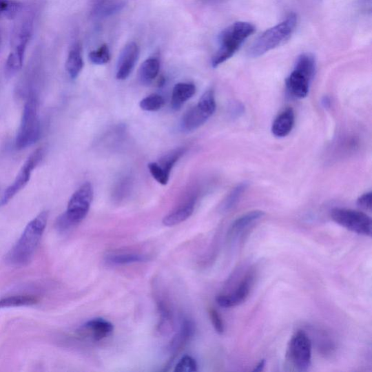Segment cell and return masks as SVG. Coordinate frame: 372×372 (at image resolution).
<instances>
[{"label":"cell","instance_id":"cell-1","mask_svg":"<svg viewBox=\"0 0 372 372\" xmlns=\"http://www.w3.org/2000/svg\"><path fill=\"white\" fill-rule=\"evenodd\" d=\"M48 212L43 211L26 225L21 236L6 256V262L11 267L21 268L32 260L45 231Z\"/></svg>","mask_w":372,"mask_h":372},{"label":"cell","instance_id":"cell-2","mask_svg":"<svg viewBox=\"0 0 372 372\" xmlns=\"http://www.w3.org/2000/svg\"><path fill=\"white\" fill-rule=\"evenodd\" d=\"M298 18L294 12L273 28L260 34L248 50L251 58H258L289 41L296 28Z\"/></svg>","mask_w":372,"mask_h":372},{"label":"cell","instance_id":"cell-3","mask_svg":"<svg viewBox=\"0 0 372 372\" xmlns=\"http://www.w3.org/2000/svg\"><path fill=\"white\" fill-rule=\"evenodd\" d=\"M256 32V26L248 22H236L225 29L219 37V48L211 59L214 68L231 59L246 39Z\"/></svg>","mask_w":372,"mask_h":372},{"label":"cell","instance_id":"cell-4","mask_svg":"<svg viewBox=\"0 0 372 372\" xmlns=\"http://www.w3.org/2000/svg\"><path fill=\"white\" fill-rule=\"evenodd\" d=\"M94 191L90 183H85L72 196L68 209L59 217L57 228L61 232L68 231L81 223L87 216Z\"/></svg>","mask_w":372,"mask_h":372},{"label":"cell","instance_id":"cell-5","mask_svg":"<svg viewBox=\"0 0 372 372\" xmlns=\"http://www.w3.org/2000/svg\"><path fill=\"white\" fill-rule=\"evenodd\" d=\"M38 100L31 92L25 102L21 125L16 138V147L23 150L30 147L41 137V124L38 114Z\"/></svg>","mask_w":372,"mask_h":372},{"label":"cell","instance_id":"cell-6","mask_svg":"<svg viewBox=\"0 0 372 372\" xmlns=\"http://www.w3.org/2000/svg\"><path fill=\"white\" fill-rule=\"evenodd\" d=\"M216 102L214 90L206 91L198 103L185 113L181 121L184 131L192 132L203 126L215 113Z\"/></svg>","mask_w":372,"mask_h":372},{"label":"cell","instance_id":"cell-7","mask_svg":"<svg viewBox=\"0 0 372 372\" xmlns=\"http://www.w3.org/2000/svg\"><path fill=\"white\" fill-rule=\"evenodd\" d=\"M312 344L303 331H298L291 337L287 348L288 362L299 371H307L311 365Z\"/></svg>","mask_w":372,"mask_h":372},{"label":"cell","instance_id":"cell-8","mask_svg":"<svg viewBox=\"0 0 372 372\" xmlns=\"http://www.w3.org/2000/svg\"><path fill=\"white\" fill-rule=\"evenodd\" d=\"M331 218L352 232L366 236L371 235V219L361 211L336 208L331 211Z\"/></svg>","mask_w":372,"mask_h":372},{"label":"cell","instance_id":"cell-9","mask_svg":"<svg viewBox=\"0 0 372 372\" xmlns=\"http://www.w3.org/2000/svg\"><path fill=\"white\" fill-rule=\"evenodd\" d=\"M44 154L43 149H38L26 159L14 182L5 191L0 205H6L13 197L25 188L30 180L33 170L42 161Z\"/></svg>","mask_w":372,"mask_h":372},{"label":"cell","instance_id":"cell-10","mask_svg":"<svg viewBox=\"0 0 372 372\" xmlns=\"http://www.w3.org/2000/svg\"><path fill=\"white\" fill-rule=\"evenodd\" d=\"M31 37L30 35H21L12 39L13 50L6 63V74L8 76H14L22 69L25 52Z\"/></svg>","mask_w":372,"mask_h":372},{"label":"cell","instance_id":"cell-11","mask_svg":"<svg viewBox=\"0 0 372 372\" xmlns=\"http://www.w3.org/2000/svg\"><path fill=\"white\" fill-rule=\"evenodd\" d=\"M140 50L135 43L127 44L119 56L116 65V79L125 81L135 68L138 60Z\"/></svg>","mask_w":372,"mask_h":372},{"label":"cell","instance_id":"cell-12","mask_svg":"<svg viewBox=\"0 0 372 372\" xmlns=\"http://www.w3.org/2000/svg\"><path fill=\"white\" fill-rule=\"evenodd\" d=\"M114 331V325L103 318L91 320L79 329V334L95 341H101L110 337Z\"/></svg>","mask_w":372,"mask_h":372},{"label":"cell","instance_id":"cell-13","mask_svg":"<svg viewBox=\"0 0 372 372\" xmlns=\"http://www.w3.org/2000/svg\"><path fill=\"white\" fill-rule=\"evenodd\" d=\"M251 276L245 278L240 285L230 295H221L218 296L216 301L220 307L223 308H231L242 303L248 297L252 283Z\"/></svg>","mask_w":372,"mask_h":372},{"label":"cell","instance_id":"cell-14","mask_svg":"<svg viewBox=\"0 0 372 372\" xmlns=\"http://www.w3.org/2000/svg\"><path fill=\"white\" fill-rule=\"evenodd\" d=\"M196 198L190 197L185 203L171 211L163 220L165 227H175L189 219L193 214L195 208Z\"/></svg>","mask_w":372,"mask_h":372},{"label":"cell","instance_id":"cell-15","mask_svg":"<svg viewBox=\"0 0 372 372\" xmlns=\"http://www.w3.org/2000/svg\"><path fill=\"white\" fill-rule=\"evenodd\" d=\"M311 82L307 75L294 69L287 78L286 84L292 96L297 99H304L309 94Z\"/></svg>","mask_w":372,"mask_h":372},{"label":"cell","instance_id":"cell-16","mask_svg":"<svg viewBox=\"0 0 372 372\" xmlns=\"http://www.w3.org/2000/svg\"><path fill=\"white\" fill-rule=\"evenodd\" d=\"M295 125V112L293 110L288 108L279 114L275 119L271 131L272 134L278 138L287 136Z\"/></svg>","mask_w":372,"mask_h":372},{"label":"cell","instance_id":"cell-17","mask_svg":"<svg viewBox=\"0 0 372 372\" xmlns=\"http://www.w3.org/2000/svg\"><path fill=\"white\" fill-rule=\"evenodd\" d=\"M196 93V87L192 83H178L172 90L171 106L172 110H179Z\"/></svg>","mask_w":372,"mask_h":372},{"label":"cell","instance_id":"cell-18","mask_svg":"<svg viewBox=\"0 0 372 372\" xmlns=\"http://www.w3.org/2000/svg\"><path fill=\"white\" fill-rule=\"evenodd\" d=\"M194 331L195 327L193 322L189 320H185L178 333L170 344L171 352L174 353H179L194 336Z\"/></svg>","mask_w":372,"mask_h":372},{"label":"cell","instance_id":"cell-19","mask_svg":"<svg viewBox=\"0 0 372 372\" xmlns=\"http://www.w3.org/2000/svg\"><path fill=\"white\" fill-rule=\"evenodd\" d=\"M264 216L265 214L262 211L255 210L249 211L247 214L239 217L231 225L229 236L231 238L237 236L247 229L249 225L260 220Z\"/></svg>","mask_w":372,"mask_h":372},{"label":"cell","instance_id":"cell-20","mask_svg":"<svg viewBox=\"0 0 372 372\" xmlns=\"http://www.w3.org/2000/svg\"><path fill=\"white\" fill-rule=\"evenodd\" d=\"M147 256L136 254V252L121 251L114 252L105 257V262L111 265H125L147 261Z\"/></svg>","mask_w":372,"mask_h":372},{"label":"cell","instance_id":"cell-21","mask_svg":"<svg viewBox=\"0 0 372 372\" xmlns=\"http://www.w3.org/2000/svg\"><path fill=\"white\" fill-rule=\"evenodd\" d=\"M125 5L123 0H94L92 11L96 17H107L121 11Z\"/></svg>","mask_w":372,"mask_h":372},{"label":"cell","instance_id":"cell-22","mask_svg":"<svg viewBox=\"0 0 372 372\" xmlns=\"http://www.w3.org/2000/svg\"><path fill=\"white\" fill-rule=\"evenodd\" d=\"M83 66L81 48L79 45H75L70 51L68 60H66V71L72 79H75L81 73Z\"/></svg>","mask_w":372,"mask_h":372},{"label":"cell","instance_id":"cell-23","mask_svg":"<svg viewBox=\"0 0 372 372\" xmlns=\"http://www.w3.org/2000/svg\"><path fill=\"white\" fill-rule=\"evenodd\" d=\"M161 63L156 59L145 60L141 65L138 72V79L143 85H150L158 74Z\"/></svg>","mask_w":372,"mask_h":372},{"label":"cell","instance_id":"cell-24","mask_svg":"<svg viewBox=\"0 0 372 372\" xmlns=\"http://www.w3.org/2000/svg\"><path fill=\"white\" fill-rule=\"evenodd\" d=\"M39 302L34 295H16L0 299V309L32 307Z\"/></svg>","mask_w":372,"mask_h":372},{"label":"cell","instance_id":"cell-25","mask_svg":"<svg viewBox=\"0 0 372 372\" xmlns=\"http://www.w3.org/2000/svg\"><path fill=\"white\" fill-rule=\"evenodd\" d=\"M157 307L159 313L158 331L162 334L167 335L172 329V313L168 303L164 299L159 298L157 300Z\"/></svg>","mask_w":372,"mask_h":372},{"label":"cell","instance_id":"cell-26","mask_svg":"<svg viewBox=\"0 0 372 372\" xmlns=\"http://www.w3.org/2000/svg\"><path fill=\"white\" fill-rule=\"evenodd\" d=\"M295 70L307 75L311 81L314 77L316 70V59L311 53H303L297 59Z\"/></svg>","mask_w":372,"mask_h":372},{"label":"cell","instance_id":"cell-27","mask_svg":"<svg viewBox=\"0 0 372 372\" xmlns=\"http://www.w3.org/2000/svg\"><path fill=\"white\" fill-rule=\"evenodd\" d=\"M185 152V149L184 148H178L172 150L159 159V162L157 163V164L162 168L166 174L170 176L172 168H174Z\"/></svg>","mask_w":372,"mask_h":372},{"label":"cell","instance_id":"cell-28","mask_svg":"<svg viewBox=\"0 0 372 372\" xmlns=\"http://www.w3.org/2000/svg\"><path fill=\"white\" fill-rule=\"evenodd\" d=\"M23 4L18 0H0V18L13 19L21 11Z\"/></svg>","mask_w":372,"mask_h":372},{"label":"cell","instance_id":"cell-29","mask_svg":"<svg viewBox=\"0 0 372 372\" xmlns=\"http://www.w3.org/2000/svg\"><path fill=\"white\" fill-rule=\"evenodd\" d=\"M247 188V183L239 184L235 187L231 193L225 198L222 205L223 211H228L232 209L242 197Z\"/></svg>","mask_w":372,"mask_h":372},{"label":"cell","instance_id":"cell-30","mask_svg":"<svg viewBox=\"0 0 372 372\" xmlns=\"http://www.w3.org/2000/svg\"><path fill=\"white\" fill-rule=\"evenodd\" d=\"M165 105V99L162 96L152 94L144 98L140 102V107L145 112H156L161 110Z\"/></svg>","mask_w":372,"mask_h":372},{"label":"cell","instance_id":"cell-31","mask_svg":"<svg viewBox=\"0 0 372 372\" xmlns=\"http://www.w3.org/2000/svg\"><path fill=\"white\" fill-rule=\"evenodd\" d=\"M90 61L96 65H103L110 61V51L107 45H103L89 54Z\"/></svg>","mask_w":372,"mask_h":372},{"label":"cell","instance_id":"cell-32","mask_svg":"<svg viewBox=\"0 0 372 372\" xmlns=\"http://www.w3.org/2000/svg\"><path fill=\"white\" fill-rule=\"evenodd\" d=\"M198 370V365L194 358L190 355H185L177 364L176 372H194Z\"/></svg>","mask_w":372,"mask_h":372},{"label":"cell","instance_id":"cell-33","mask_svg":"<svg viewBox=\"0 0 372 372\" xmlns=\"http://www.w3.org/2000/svg\"><path fill=\"white\" fill-rule=\"evenodd\" d=\"M150 174L152 177L162 185H167L169 182V176L165 174L157 163H151L148 165Z\"/></svg>","mask_w":372,"mask_h":372},{"label":"cell","instance_id":"cell-34","mask_svg":"<svg viewBox=\"0 0 372 372\" xmlns=\"http://www.w3.org/2000/svg\"><path fill=\"white\" fill-rule=\"evenodd\" d=\"M210 320L214 329L218 334L222 335L224 332V324L219 313L214 309L209 311Z\"/></svg>","mask_w":372,"mask_h":372},{"label":"cell","instance_id":"cell-35","mask_svg":"<svg viewBox=\"0 0 372 372\" xmlns=\"http://www.w3.org/2000/svg\"><path fill=\"white\" fill-rule=\"evenodd\" d=\"M371 192H369L363 194L362 196L358 198L357 201V205L361 209L371 211Z\"/></svg>","mask_w":372,"mask_h":372},{"label":"cell","instance_id":"cell-36","mask_svg":"<svg viewBox=\"0 0 372 372\" xmlns=\"http://www.w3.org/2000/svg\"><path fill=\"white\" fill-rule=\"evenodd\" d=\"M265 366V360H263L258 364V365L256 367L254 371H261L263 370Z\"/></svg>","mask_w":372,"mask_h":372},{"label":"cell","instance_id":"cell-37","mask_svg":"<svg viewBox=\"0 0 372 372\" xmlns=\"http://www.w3.org/2000/svg\"><path fill=\"white\" fill-rule=\"evenodd\" d=\"M0 43H1V36H0Z\"/></svg>","mask_w":372,"mask_h":372}]
</instances>
